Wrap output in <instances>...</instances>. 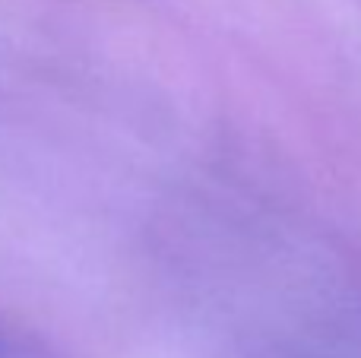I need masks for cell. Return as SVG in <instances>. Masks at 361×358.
<instances>
[{"mask_svg":"<svg viewBox=\"0 0 361 358\" xmlns=\"http://www.w3.org/2000/svg\"><path fill=\"white\" fill-rule=\"evenodd\" d=\"M0 358H29V352H25L16 340H10V336L0 333Z\"/></svg>","mask_w":361,"mask_h":358,"instance_id":"1","label":"cell"}]
</instances>
